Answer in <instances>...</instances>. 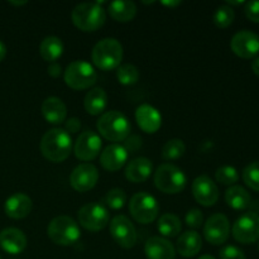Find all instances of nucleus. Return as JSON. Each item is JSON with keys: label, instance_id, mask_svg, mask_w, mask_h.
<instances>
[{"label": "nucleus", "instance_id": "f257e3e1", "mask_svg": "<svg viewBox=\"0 0 259 259\" xmlns=\"http://www.w3.org/2000/svg\"><path fill=\"white\" fill-rule=\"evenodd\" d=\"M72 151L71 136L61 128H53L46 132L40 141V152L51 162H63L70 157Z\"/></svg>", "mask_w": 259, "mask_h": 259}, {"label": "nucleus", "instance_id": "f03ea898", "mask_svg": "<svg viewBox=\"0 0 259 259\" xmlns=\"http://www.w3.org/2000/svg\"><path fill=\"white\" fill-rule=\"evenodd\" d=\"M91 57L94 65L100 70H115L123 60V46L115 38H104L95 45Z\"/></svg>", "mask_w": 259, "mask_h": 259}, {"label": "nucleus", "instance_id": "7ed1b4c3", "mask_svg": "<svg viewBox=\"0 0 259 259\" xmlns=\"http://www.w3.org/2000/svg\"><path fill=\"white\" fill-rule=\"evenodd\" d=\"M72 22L82 32H94L104 25L106 12L100 3H81L72 10Z\"/></svg>", "mask_w": 259, "mask_h": 259}, {"label": "nucleus", "instance_id": "20e7f679", "mask_svg": "<svg viewBox=\"0 0 259 259\" xmlns=\"http://www.w3.org/2000/svg\"><path fill=\"white\" fill-rule=\"evenodd\" d=\"M98 131L105 139L111 142H121L131 134V123L123 113L116 110L106 111L100 116Z\"/></svg>", "mask_w": 259, "mask_h": 259}, {"label": "nucleus", "instance_id": "39448f33", "mask_svg": "<svg viewBox=\"0 0 259 259\" xmlns=\"http://www.w3.org/2000/svg\"><path fill=\"white\" fill-rule=\"evenodd\" d=\"M47 234L55 244L68 247L78 242L81 237V230L72 218L61 215V217L55 218L48 224Z\"/></svg>", "mask_w": 259, "mask_h": 259}, {"label": "nucleus", "instance_id": "423d86ee", "mask_svg": "<svg viewBox=\"0 0 259 259\" xmlns=\"http://www.w3.org/2000/svg\"><path fill=\"white\" fill-rule=\"evenodd\" d=\"M186 184L187 179L185 172L172 163L161 164L154 174V185L164 194H180L184 191Z\"/></svg>", "mask_w": 259, "mask_h": 259}, {"label": "nucleus", "instance_id": "0eeeda50", "mask_svg": "<svg viewBox=\"0 0 259 259\" xmlns=\"http://www.w3.org/2000/svg\"><path fill=\"white\" fill-rule=\"evenodd\" d=\"M98 81V73L91 63L83 60L71 62L65 71V82L73 90H85Z\"/></svg>", "mask_w": 259, "mask_h": 259}, {"label": "nucleus", "instance_id": "6e6552de", "mask_svg": "<svg viewBox=\"0 0 259 259\" xmlns=\"http://www.w3.org/2000/svg\"><path fill=\"white\" fill-rule=\"evenodd\" d=\"M129 211L139 224H151L157 219L159 212L156 197L147 192H138L129 202Z\"/></svg>", "mask_w": 259, "mask_h": 259}, {"label": "nucleus", "instance_id": "1a4fd4ad", "mask_svg": "<svg viewBox=\"0 0 259 259\" xmlns=\"http://www.w3.org/2000/svg\"><path fill=\"white\" fill-rule=\"evenodd\" d=\"M78 223L82 228L90 232H100L109 224L110 214L103 204L90 202L78 210Z\"/></svg>", "mask_w": 259, "mask_h": 259}, {"label": "nucleus", "instance_id": "9d476101", "mask_svg": "<svg viewBox=\"0 0 259 259\" xmlns=\"http://www.w3.org/2000/svg\"><path fill=\"white\" fill-rule=\"evenodd\" d=\"M233 237L243 244H252L259 239V215L257 212H245L233 225Z\"/></svg>", "mask_w": 259, "mask_h": 259}, {"label": "nucleus", "instance_id": "9b49d317", "mask_svg": "<svg viewBox=\"0 0 259 259\" xmlns=\"http://www.w3.org/2000/svg\"><path fill=\"white\" fill-rule=\"evenodd\" d=\"M110 233L116 243L121 248H133L136 245L138 234L133 223L124 215H116L110 222Z\"/></svg>", "mask_w": 259, "mask_h": 259}, {"label": "nucleus", "instance_id": "f8f14e48", "mask_svg": "<svg viewBox=\"0 0 259 259\" xmlns=\"http://www.w3.org/2000/svg\"><path fill=\"white\" fill-rule=\"evenodd\" d=\"M101 147H103V142H101L99 134L93 131H86L82 132L76 139L73 152L78 159L89 162L99 156V153L101 152Z\"/></svg>", "mask_w": 259, "mask_h": 259}, {"label": "nucleus", "instance_id": "ddd939ff", "mask_svg": "<svg viewBox=\"0 0 259 259\" xmlns=\"http://www.w3.org/2000/svg\"><path fill=\"white\" fill-rule=\"evenodd\" d=\"M229 220L223 214H214L206 220L204 227L205 239L212 245L224 244L229 238Z\"/></svg>", "mask_w": 259, "mask_h": 259}, {"label": "nucleus", "instance_id": "4468645a", "mask_svg": "<svg viewBox=\"0 0 259 259\" xmlns=\"http://www.w3.org/2000/svg\"><path fill=\"white\" fill-rule=\"evenodd\" d=\"M98 180V168L94 164L86 162V163H81L73 168L70 176V184L76 191L86 192L95 187Z\"/></svg>", "mask_w": 259, "mask_h": 259}, {"label": "nucleus", "instance_id": "2eb2a0df", "mask_svg": "<svg viewBox=\"0 0 259 259\" xmlns=\"http://www.w3.org/2000/svg\"><path fill=\"white\" fill-rule=\"evenodd\" d=\"M230 47L238 57H255L259 52V35L250 30H240L233 35Z\"/></svg>", "mask_w": 259, "mask_h": 259}, {"label": "nucleus", "instance_id": "dca6fc26", "mask_svg": "<svg viewBox=\"0 0 259 259\" xmlns=\"http://www.w3.org/2000/svg\"><path fill=\"white\" fill-rule=\"evenodd\" d=\"M195 200L202 206H212L219 199V190L215 182L207 176H199L192 182Z\"/></svg>", "mask_w": 259, "mask_h": 259}, {"label": "nucleus", "instance_id": "f3484780", "mask_svg": "<svg viewBox=\"0 0 259 259\" xmlns=\"http://www.w3.org/2000/svg\"><path fill=\"white\" fill-rule=\"evenodd\" d=\"M136 120L139 128L148 134L156 133L162 125L161 113L149 104H142L137 108Z\"/></svg>", "mask_w": 259, "mask_h": 259}, {"label": "nucleus", "instance_id": "a211bd4d", "mask_svg": "<svg viewBox=\"0 0 259 259\" xmlns=\"http://www.w3.org/2000/svg\"><path fill=\"white\" fill-rule=\"evenodd\" d=\"M128 161V151L119 143L110 144L100 154V163L106 171H119Z\"/></svg>", "mask_w": 259, "mask_h": 259}, {"label": "nucleus", "instance_id": "6ab92c4d", "mask_svg": "<svg viewBox=\"0 0 259 259\" xmlns=\"http://www.w3.org/2000/svg\"><path fill=\"white\" fill-rule=\"evenodd\" d=\"M0 248L9 254H19L27 248V237L17 228H5L0 232Z\"/></svg>", "mask_w": 259, "mask_h": 259}, {"label": "nucleus", "instance_id": "aec40b11", "mask_svg": "<svg viewBox=\"0 0 259 259\" xmlns=\"http://www.w3.org/2000/svg\"><path fill=\"white\" fill-rule=\"evenodd\" d=\"M33 202L28 195L17 192L8 197L4 205V211L12 219H24L30 214Z\"/></svg>", "mask_w": 259, "mask_h": 259}, {"label": "nucleus", "instance_id": "412c9836", "mask_svg": "<svg viewBox=\"0 0 259 259\" xmlns=\"http://www.w3.org/2000/svg\"><path fill=\"white\" fill-rule=\"evenodd\" d=\"M144 253L148 259H175L176 249L169 240L161 237H152L144 245Z\"/></svg>", "mask_w": 259, "mask_h": 259}, {"label": "nucleus", "instance_id": "4be33fe9", "mask_svg": "<svg viewBox=\"0 0 259 259\" xmlns=\"http://www.w3.org/2000/svg\"><path fill=\"white\" fill-rule=\"evenodd\" d=\"M152 172H153V163L151 162V159L146 158V157H138L128 163L125 168V177L131 182L141 184L149 179Z\"/></svg>", "mask_w": 259, "mask_h": 259}, {"label": "nucleus", "instance_id": "5701e85b", "mask_svg": "<svg viewBox=\"0 0 259 259\" xmlns=\"http://www.w3.org/2000/svg\"><path fill=\"white\" fill-rule=\"evenodd\" d=\"M42 114L48 123L58 125V124H62L63 121H66L67 108L60 98L50 96L43 101Z\"/></svg>", "mask_w": 259, "mask_h": 259}, {"label": "nucleus", "instance_id": "b1692460", "mask_svg": "<svg viewBox=\"0 0 259 259\" xmlns=\"http://www.w3.org/2000/svg\"><path fill=\"white\" fill-rule=\"evenodd\" d=\"M201 237H200L199 233L195 232V230H187V232L182 233L176 243L177 252L185 258L195 257V255L201 250Z\"/></svg>", "mask_w": 259, "mask_h": 259}, {"label": "nucleus", "instance_id": "393cba45", "mask_svg": "<svg viewBox=\"0 0 259 259\" xmlns=\"http://www.w3.org/2000/svg\"><path fill=\"white\" fill-rule=\"evenodd\" d=\"M108 104V95L103 88H94L86 94L83 106L91 115H99L103 113Z\"/></svg>", "mask_w": 259, "mask_h": 259}, {"label": "nucleus", "instance_id": "a878e982", "mask_svg": "<svg viewBox=\"0 0 259 259\" xmlns=\"http://www.w3.org/2000/svg\"><path fill=\"white\" fill-rule=\"evenodd\" d=\"M109 14L113 19L118 20V22L126 23L134 19L137 14V5L131 0H116L109 4L108 7Z\"/></svg>", "mask_w": 259, "mask_h": 259}, {"label": "nucleus", "instance_id": "bb28decb", "mask_svg": "<svg viewBox=\"0 0 259 259\" xmlns=\"http://www.w3.org/2000/svg\"><path fill=\"white\" fill-rule=\"evenodd\" d=\"M63 50V43L62 40L55 35H48L45 39L40 42L39 46V53L42 58L47 62L53 63L62 56Z\"/></svg>", "mask_w": 259, "mask_h": 259}, {"label": "nucleus", "instance_id": "cd10ccee", "mask_svg": "<svg viewBox=\"0 0 259 259\" xmlns=\"http://www.w3.org/2000/svg\"><path fill=\"white\" fill-rule=\"evenodd\" d=\"M225 201L232 209L245 210L250 205L252 197L244 187L234 185V186H230L225 192Z\"/></svg>", "mask_w": 259, "mask_h": 259}, {"label": "nucleus", "instance_id": "c85d7f7f", "mask_svg": "<svg viewBox=\"0 0 259 259\" xmlns=\"http://www.w3.org/2000/svg\"><path fill=\"white\" fill-rule=\"evenodd\" d=\"M159 233H161L163 237L167 238H175L180 234L182 229L181 220L179 217L174 214H163L158 220V224H157Z\"/></svg>", "mask_w": 259, "mask_h": 259}, {"label": "nucleus", "instance_id": "c756f323", "mask_svg": "<svg viewBox=\"0 0 259 259\" xmlns=\"http://www.w3.org/2000/svg\"><path fill=\"white\" fill-rule=\"evenodd\" d=\"M186 152V146L181 139H171L162 148V157L166 161H175L181 158Z\"/></svg>", "mask_w": 259, "mask_h": 259}, {"label": "nucleus", "instance_id": "7c9ffc66", "mask_svg": "<svg viewBox=\"0 0 259 259\" xmlns=\"http://www.w3.org/2000/svg\"><path fill=\"white\" fill-rule=\"evenodd\" d=\"M116 77H118V81L121 85H134V83H137V81L139 80V70L134 65L125 63V65H121L118 67Z\"/></svg>", "mask_w": 259, "mask_h": 259}, {"label": "nucleus", "instance_id": "2f4dec72", "mask_svg": "<svg viewBox=\"0 0 259 259\" xmlns=\"http://www.w3.org/2000/svg\"><path fill=\"white\" fill-rule=\"evenodd\" d=\"M235 18V13L229 5H220L214 13V23L218 28H228L233 23Z\"/></svg>", "mask_w": 259, "mask_h": 259}, {"label": "nucleus", "instance_id": "473e14b6", "mask_svg": "<svg viewBox=\"0 0 259 259\" xmlns=\"http://www.w3.org/2000/svg\"><path fill=\"white\" fill-rule=\"evenodd\" d=\"M215 177H217V181L220 182L222 185L232 186L235 182H238V180H239V174H238L235 167L222 166L217 169V172H215Z\"/></svg>", "mask_w": 259, "mask_h": 259}, {"label": "nucleus", "instance_id": "72a5a7b5", "mask_svg": "<svg viewBox=\"0 0 259 259\" xmlns=\"http://www.w3.org/2000/svg\"><path fill=\"white\" fill-rule=\"evenodd\" d=\"M104 201H105V204L108 205L110 209L120 210L126 202V194L123 189L115 187V189H111L110 191L105 195Z\"/></svg>", "mask_w": 259, "mask_h": 259}, {"label": "nucleus", "instance_id": "f704fd0d", "mask_svg": "<svg viewBox=\"0 0 259 259\" xmlns=\"http://www.w3.org/2000/svg\"><path fill=\"white\" fill-rule=\"evenodd\" d=\"M243 180L248 187L259 192V162H252L243 169Z\"/></svg>", "mask_w": 259, "mask_h": 259}, {"label": "nucleus", "instance_id": "c9c22d12", "mask_svg": "<svg viewBox=\"0 0 259 259\" xmlns=\"http://www.w3.org/2000/svg\"><path fill=\"white\" fill-rule=\"evenodd\" d=\"M185 220H186V224L190 228L196 229V228L201 227L202 222H204V217H202V212L199 209H191L187 211Z\"/></svg>", "mask_w": 259, "mask_h": 259}, {"label": "nucleus", "instance_id": "e433bc0d", "mask_svg": "<svg viewBox=\"0 0 259 259\" xmlns=\"http://www.w3.org/2000/svg\"><path fill=\"white\" fill-rule=\"evenodd\" d=\"M220 259H245V254L238 247L227 245L220 250Z\"/></svg>", "mask_w": 259, "mask_h": 259}, {"label": "nucleus", "instance_id": "4c0bfd02", "mask_svg": "<svg viewBox=\"0 0 259 259\" xmlns=\"http://www.w3.org/2000/svg\"><path fill=\"white\" fill-rule=\"evenodd\" d=\"M245 15L248 19L254 23H259V0H252L245 3Z\"/></svg>", "mask_w": 259, "mask_h": 259}, {"label": "nucleus", "instance_id": "58836bf2", "mask_svg": "<svg viewBox=\"0 0 259 259\" xmlns=\"http://www.w3.org/2000/svg\"><path fill=\"white\" fill-rule=\"evenodd\" d=\"M65 126H66L65 131L67 132V133H68V132H70V133H77V132L80 131V128H81L80 119L70 118L67 121H66Z\"/></svg>", "mask_w": 259, "mask_h": 259}, {"label": "nucleus", "instance_id": "ea45409f", "mask_svg": "<svg viewBox=\"0 0 259 259\" xmlns=\"http://www.w3.org/2000/svg\"><path fill=\"white\" fill-rule=\"evenodd\" d=\"M47 72H48V75L56 78V77H58L61 73H62V68H61V66L58 65L57 62H53V63H50V66H48V68H47Z\"/></svg>", "mask_w": 259, "mask_h": 259}, {"label": "nucleus", "instance_id": "a19ab883", "mask_svg": "<svg viewBox=\"0 0 259 259\" xmlns=\"http://www.w3.org/2000/svg\"><path fill=\"white\" fill-rule=\"evenodd\" d=\"M252 71L255 75L259 76V57L254 58V60L252 61Z\"/></svg>", "mask_w": 259, "mask_h": 259}, {"label": "nucleus", "instance_id": "79ce46f5", "mask_svg": "<svg viewBox=\"0 0 259 259\" xmlns=\"http://www.w3.org/2000/svg\"><path fill=\"white\" fill-rule=\"evenodd\" d=\"M5 56H7V46L0 40V62L4 60Z\"/></svg>", "mask_w": 259, "mask_h": 259}, {"label": "nucleus", "instance_id": "37998d69", "mask_svg": "<svg viewBox=\"0 0 259 259\" xmlns=\"http://www.w3.org/2000/svg\"><path fill=\"white\" fill-rule=\"evenodd\" d=\"M162 4L166 5V7H176V5H180L181 4V2H162Z\"/></svg>", "mask_w": 259, "mask_h": 259}, {"label": "nucleus", "instance_id": "c03bdc74", "mask_svg": "<svg viewBox=\"0 0 259 259\" xmlns=\"http://www.w3.org/2000/svg\"><path fill=\"white\" fill-rule=\"evenodd\" d=\"M240 4H243V2H230V0H228V4L227 5H240Z\"/></svg>", "mask_w": 259, "mask_h": 259}, {"label": "nucleus", "instance_id": "a18cd8bd", "mask_svg": "<svg viewBox=\"0 0 259 259\" xmlns=\"http://www.w3.org/2000/svg\"><path fill=\"white\" fill-rule=\"evenodd\" d=\"M10 4H13V5H24V4H27V2H9Z\"/></svg>", "mask_w": 259, "mask_h": 259}, {"label": "nucleus", "instance_id": "49530a36", "mask_svg": "<svg viewBox=\"0 0 259 259\" xmlns=\"http://www.w3.org/2000/svg\"><path fill=\"white\" fill-rule=\"evenodd\" d=\"M199 259H215L212 255H209V254H205V255H201Z\"/></svg>", "mask_w": 259, "mask_h": 259}, {"label": "nucleus", "instance_id": "de8ad7c7", "mask_svg": "<svg viewBox=\"0 0 259 259\" xmlns=\"http://www.w3.org/2000/svg\"><path fill=\"white\" fill-rule=\"evenodd\" d=\"M0 259H2V257H0Z\"/></svg>", "mask_w": 259, "mask_h": 259}]
</instances>
